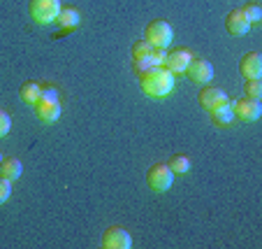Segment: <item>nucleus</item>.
Listing matches in <instances>:
<instances>
[{
    "mask_svg": "<svg viewBox=\"0 0 262 249\" xmlns=\"http://www.w3.org/2000/svg\"><path fill=\"white\" fill-rule=\"evenodd\" d=\"M232 112H234V119L244 121V124H253V121L260 119L262 114V105L260 100H253V98H239L232 103Z\"/></svg>",
    "mask_w": 262,
    "mask_h": 249,
    "instance_id": "39448f33",
    "label": "nucleus"
},
{
    "mask_svg": "<svg viewBox=\"0 0 262 249\" xmlns=\"http://www.w3.org/2000/svg\"><path fill=\"white\" fill-rule=\"evenodd\" d=\"M244 95L253 100L262 98V82L260 80H246V86H244Z\"/></svg>",
    "mask_w": 262,
    "mask_h": 249,
    "instance_id": "6ab92c4d",
    "label": "nucleus"
},
{
    "mask_svg": "<svg viewBox=\"0 0 262 249\" xmlns=\"http://www.w3.org/2000/svg\"><path fill=\"white\" fill-rule=\"evenodd\" d=\"M169 170H172L174 175H181V173H188L190 170V159L188 156H183V154H177V156H172V159H169Z\"/></svg>",
    "mask_w": 262,
    "mask_h": 249,
    "instance_id": "a211bd4d",
    "label": "nucleus"
},
{
    "mask_svg": "<svg viewBox=\"0 0 262 249\" xmlns=\"http://www.w3.org/2000/svg\"><path fill=\"white\" fill-rule=\"evenodd\" d=\"M10 128H12V119H10V114H7L5 110H0V138H5V135L10 133Z\"/></svg>",
    "mask_w": 262,
    "mask_h": 249,
    "instance_id": "4be33fe9",
    "label": "nucleus"
},
{
    "mask_svg": "<svg viewBox=\"0 0 262 249\" xmlns=\"http://www.w3.org/2000/svg\"><path fill=\"white\" fill-rule=\"evenodd\" d=\"M211 121L216 126H230L234 121V112H232V103L228 105H221V107H216V110L211 112Z\"/></svg>",
    "mask_w": 262,
    "mask_h": 249,
    "instance_id": "2eb2a0df",
    "label": "nucleus"
},
{
    "mask_svg": "<svg viewBox=\"0 0 262 249\" xmlns=\"http://www.w3.org/2000/svg\"><path fill=\"white\" fill-rule=\"evenodd\" d=\"M58 86L54 84H40V100H49V103H54V100H58Z\"/></svg>",
    "mask_w": 262,
    "mask_h": 249,
    "instance_id": "412c9836",
    "label": "nucleus"
},
{
    "mask_svg": "<svg viewBox=\"0 0 262 249\" xmlns=\"http://www.w3.org/2000/svg\"><path fill=\"white\" fill-rule=\"evenodd\" d=\"M0 161H3V156H0Z\"/></svg>",
    "mask_w": 262,
    "mask_h": 249,
    "instance_id": "393cba45",
    "label": "nucleus"
},
{
    "mask_svg": "<svg viewBox=\"0 0 262 249\" xmlns=\"http://www.w3.org/2000/svg\"><path fill=\"white\" fill-rule=\"evenodd\" d=\"M151 51H154L151 42L148 40H137L133 45V61H151Z\"/></svg>",
    "mask_w": 262,
    "mask_h": 249,
    "instance_id": "f3484780",
    "label": "nucleus"
},
{
    "mask_svg": "<svg viewBox=\"0 0 262 249\" xmlns=\"http://www.w3.org/2000/svg\"><path fill=\"white\" fill-rule=\"evenodd\" d=\"M242 12H244V16L248 19V24H251V26H253V24H257V21L262 19V10L255 5V3H248V5H244V7H242Z\"/></svg>",
    "mask_w": 262,
    "mask_h": 249,
    "instance_id": "aec40b11",
    "label": "nucleus"
},
{
    "mask_svg": "<svg viewBox=\"0 0 262 249\" xmlns=\"http://www.w3.org/2000/svg\"><path fill=\"white\" fill-rule=\"evenodd\" d=\"M239 72L246 80H260L262 77V56L257 51H248L239 61Z\"/></svg>",
    "mask_w": 262,
    "mask_h": 249,
    "instance_id": "9d476101",
    "label": "nucleus"
},
{
    "mask_svg": "<svg viewBox=\"0 0 262 249\" xmlns=\"http://www.w3.org/2000/svg\"><path fill=\"white\" fill-rule=\"evenodd\" d=\"M21 173H24V165H21L19 159H3L0 161V177H5V180L14 182L21 177Z\"/></svg>",
    "mask_w": 262,
    "mask_h": 249,
    "instance_id": "ddd939ff",
    "label": "nucleus"
},
{
    "mask_svg": "<svg viewBox=\"0 0 262 249\" xmlns=\"http://www.w3.org/2000/svg\"><path fill=\"white\" fill-rule=\"evenodd\" d=\"M165 56H167V49H163V47H154V51H151V63H154V65H163L165 63Z\"/></svg>",
    "mask_w": 262,
    "mask_h": 249,
    "instance_id": "b1692460",
    "label": "nucleus"
},
{
    "mask_svg": "<svg viewBox=\"0 0 262 249\" xmlns=\"http://www.w3.org/2000/svg\"><path fill=\"white\" fill-rule=\"evenodd\" d=\"M58 26L63 30H72V28H77L79 26V21H81V14H79V10H74V7H60V12H58Z\"/></svg>",
    "mask_w": 262,
    "mask_h": 249,
    "instance_id": "4468645a",
    "label": "nucleus"
},
{
    "mask_svg": "<svg viewBox=\"0 0 262 249\" xmlns=\"http://www.w3.org/2000/svg\"><path fill=\"white\" fill-rule=\"evenodd\" d=\"M19 95H21L24 103L35 105L37 100H40V84H37V82H26V84H21Z\"/></svg>",
    "mask_w": 262,
    "mask_h": 249,
    "instance_id": "dca6fc26",
    "label": "nucleus"
},
{
    "mask_svg": "<svg viewBox=\"0 0 262 249\" xmlns=\"http://www.w3.org/2000/svg\"><path fill=\"white\" fill-rule=\"evenodd\" d=\"M198 100H200V105H202L207 112H213L216 107L230 103V98H228L225 91L218 89V86H207V84H204V89L198 93Z\"/></svg>",
    "mask_w": 262,
    "mask_h": 249,
    "instance_id": "6e6552de",
    "label": "nucleus"
},
{
    "mask_svg": "<svg viewBox=\"0 0 262 249\" xmlns=\"http://www.w3.org/2000/svg\"><path fill=\"white\" fill-rule=\"evenodd\" d=\"M146 182H148V186H151L154 191L163 194V191H169V186L174 184V173L169 170L167 163H156V165L148 168Z\"/></svg>",
    "mask_w": 262,
    "mask_h": 249,
    "instance_id": "20e7f679",
    "label": "nucleus"
},
{
    "mask_svg": "<svg viewBox=\"0 0 262 249\" xmlns=\"http://www.w3.org/2000/svg\"><path fill=\"white\" fill-rule=\"evenodd\" d=\"M186 75L193 82H198V84H209L213 80V65L207 59H195L193 56V61L186 68Z\"/></svg>",
    "mask_w": 262,
    "mask_h": 249,
    "instance_id": "1a4fd4ad",
    "label": "nucleus"
},
{
    "mask_svg": "<svg viewBox=\"0 0 262 249\" xmlns=\"http://www.w3.org/2000/svg\"><path fill=\"white\" fill-rule=\"evenodd\" d=\"M139 77V86H142L144 95L148 98H167L174 91V75L169 72L165 65H151L148 70H144Z\"/></svg>",
    "mask_w": 262,
    "mask_h": 249,
    "instance_id": "f257e3e1",
    "label": "nucleus"
},
{
    "mask_svg": "<svg viewBox=\"0 0 262 249\" xmlns=\"http://www.w3.org/2000/svg\"><path fill=\"white\" fill-rule=\"evenodd\" d=\"M102 247L104 249H130L133 247V238L121 226H109L102 235Z\"/></svg>",
    "mask_w": 262,
    "mask_h": 249,
    "instance_id": "0eeeda50",
    "label": "nucleus"
},
{
    "mask_svg": "<svg viewBox=\"0 0 262 249\" xmlns=\"http://www.w3.org/2000/svg\"><path fill=\"white\" fill-rule=\"evenodd\" d=\"M144 40L151 42V47H163V49H167L169 42L174 40V30L167 21L156 19L146 26V30H144Z\"/></svg>",
    "mask_w": 262,
    "mask_h": 249,
    "instance_id": "7ed1b4c3",
    "label": "nucleus"
},
{
    "mask_svg": "<svg viewBox=\"0 0 262 249\" xmlns=\"http://www.w3.org/2000/svg\"><path fill=\"white\" fill-rule=\"evenodd\" d=\"M10 196H12V182L5 180V177H0V205L5 203Z\"/></svg>",
    "mask_w": 262,
    "mask_h": 249,
    "instance_id": "5701e85b",
    "label": "nucleus"
},
{
    "mask_svg": "<svg viewBox=\"0 0 262 249\" xmlns=\"http://www.w3.org/2000/svg\"><path fill=\"white\" fill-rule=\"evenodd\" d=\"M60 112H63L60 100H54V103H49V100H37V103H35V117H37L42 124H54V121H58Z\"/></svg>",
    "mask_w": 262,
    "mask_h": 249,
    "instance_id": "9b49d317",
    "label": "nucleus"
},
{
    "mask_svg": "<svg viewBox=\"0 0 262 249\" xmlns=\"http://www.w3.org/2000/svg\"><path fill=\"white\" fill-rule=\"evenodd\" d=\"M60 0H30L28 12L33 16L35 24H51V21L58 19V12H60Z\"/></svg>",
    "mask_w": 262,
    "mask_h": 249,
    "instance_id": "f03ea898",
    "label": "nucleus"
},
{
    "mask_svg": "<svg viewBox=\"0 0 262 249\" xmlns=\"http://www.w3.org/2000/svg\"><path fill=\"white\" fill-rule=\"evenodd\" d=\"M190 61H193V51L183 49V47H177V49H169L167 51L163 65L169 70V72H172V75H183Z\"/></svg>",
    "mask_w": 262,
    "mask_h": 249,
    "instance_id": "423d86ee",
    "label": "nucleus"
},
{
    "mask_svg": "<svg viewBox=\"0 0 262 249\" xmlns=\"http://www.w3.org/2000/svg\"><path fill=\"white\" fill-rule=\"evenodd\" d=\"M225 28H228L230 35H246L248 30H251V24H248V19L244 16L242 7H239V10H232L228 16H225Z\"/></svg>",
    "mask_w": 262,
    "mask_h": 249,
    "instance_id": "f8f14e48",
    "label": "nucleus"
}]
</instances>
